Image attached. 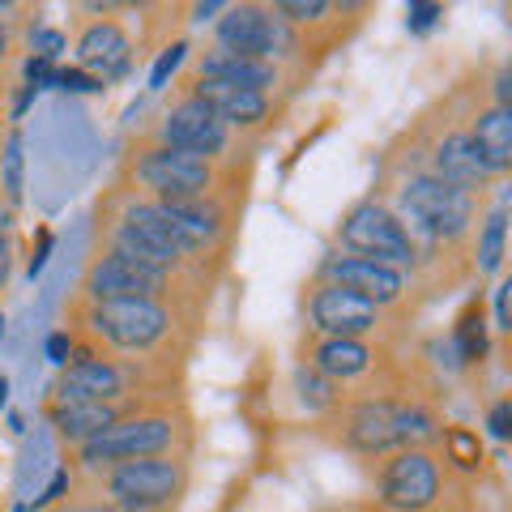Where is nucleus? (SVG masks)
Instances as JSON below:
<instances>
[{
    "instance_id": "72a5a7b5",
    "label": "nucleus",
    "mask_w": 512,
    "mask_h": 512,
    "mask_svg": "<svg viewBox=\"0 0 512 512\" xmlns=\"http://www.w3.org/2000/svg\"><path fill=\"white\" fill-rule=\"evenodd\" d=\"M0 146H5V137H0Z\"/></svg>"
},
{
    "instance_id": "39448f33",
    "label": "nucleus",
    "mask_w": 512,
    "mask_h": 512,
    "mask_svg": "<svg viewBox=\"0 0 512 512\" xmlns=\"http://www.w3.org/2000/svg\"><path fill=\"white\" fill-rule=\"evenodd\" d=\"M192 487V453H158V457H133L116 461L94 474H73L77 495L133 508V512H175Z\"/></svg>"
},
{
    "instance_id": "9b49d317",
    "label": "nucleus",
    "mask_w": 512,
    "mask_h": 512,
    "mask_svg": "<svg viewBox=\"0 0 512 512\" xmlns=\"http://www.w3.org/2000/svg\"><path fill=\"white\" fill-rule=\"evenodd\" d=\"M214 47L235 52V56L265 60V64H278L282 73L291 69V64H299L295 35L274 13V5H256V0L222 5V18L214 22Z\"/></svg>"
},
{
    "instance_id": "c756f323",
    "label": "nucleus",
    "mask_w": 512,
    "mask_h": 512,
    "mask_svg": "<svg viewBox=\"0 0 512 512\" xmlns=\"http://www.w3.org/2000/svg\"><path fill=\"white\" fill-rule=\"evenodd\" d=\"M13 222H18V210H13V205L0 197V231H13Z\"/></svg>"
},
{
    "instance_id": "6ab92c4d",
    "label": "nucleus",
    "mask_w": 512,
    "mask_h": 512,
    "mask_svg": "<svg viewBox=\"0 0 512 512\" xmlns=\"http://www.w3.org/2000/svg\"><path fill=\"white\" fill-rule=\"evenodd\" d=\"M448 346L457 355V367H474L487 359L491 350V329H487V308H483V295H474L466 308H461L453 333H448Z\"/></svg>"
},
{
    "instance_id": "dca6fc26",
    "label": "nucleus",
    "mask_w": 512,
    "mask_h": 512,
    "mask_svg": "<svg viewBox=\"0 0 512 512\" xmlns=\"http://www.w3.org/2000/svg\"><path fill=\"white\" fill-rule=\"evenodd\" d=\"M175 397H184V393H175ZM154 402H171V397H163V393H133V397H107V402H82V406H43V419L52 423L56 440L64 444V453H69V448L86 444V440L99 436V431H107L111 423H120L124 414L146 410Z\"/></svg>"
},
{
    "instance_id": "5701e85b",
    "label": "nucleus",
    "mask_w": 512,
    "mask_h": 512,
    "mask_svg": "<svg viewBox=\"0 0 512 512\" xmlns=\"http://www.w3.org/2000/svg\"><path fill=\"white\" fill-rule=\"evenodd\" d=\"M184 60H188V39H171L163 52H158L154 69H150V90H167L171 77L184 69Z\"/></svg>"
},
{
    "instance_id": "393cba45",
    "label": "nucleus",
    "mask_w": 512,
    "mask_h": 512,
    "mask_svg": "<svg viewBox=\"0 0 512 512\" xmlns=\"http://www.w3.org/2000/svg\"><path fill=\"white\" fill-rule=\"evenodd\" d=\"M487 431L495 440H508L512 436V397H495L491 402V410H487Z\"/></svg>"
},
{
    "instance_id": "aec40b11",
    "label": "nucleus",
    "mask_w": 512,
    "mask_h": 512,
    "mask_svg": "<svg viewBox=\"0 0 512 512\" xmlns=\"http://www.w3.org/2000/svg\"><path fill=\"white\" fill-rule=\"evenodd\" d=\"M436 453H440V461H444L448 474L474 478L478 470H483V440H478L470 427H444Z\"/></svg>"
},
{
    "instance_id": "f3484780",
    "label": "nucleus",
    "mask_w": 512,
    "mask_h": 512,
    "mask_svg": "<svg viewBox=\"0 0 512 512\" xmlns=\"http://www.w3.org/2000/svg\"><path fill=\"white\" fill-rule=\"evenodd\" d=\"M466 128H470L478 154H483L495 167V175L504 180V175L512 171V107H495V103L483 99L474 116L466 120Z\"/></svg>"
},
{
    "instance_id": "9d476101",
    "label": "nucleus",
    "mask_w": 512,
    "mask_h": 512,
    "mask_svg": "<svg viewBox=\"0 0 512 512\" xmlns=\"http://www.w3.org/2000/svg\"><path fill=\"white\" fill-rule=\"evenodd\" d=\"M141 137L158 141V146H171V150L214 158V163H235L239 154H252L248 137H235L231 128L222 124L201 99H192V94H175L171 107Z\"/></svg>"
},
{
    "instance_id": "a211bd4d",
    "label": "nucleus",
    "mask_w": 512,
    "mask_h": 512,
    "mask_svg": "<svg viewBox=\"0 0 512 512\" xmlns=\"http://www.w3.org/2000/svg\"><path fill=\"white\" fill-rule=\"evenodd\" d=\"M504 256H508V205H491L483 210L470 239V269L478 278H495L504 274Z\"/></svg>"
},
{
    "instance_id": "6e6552de",
    "label": "nucleus",
    "mask_w": 512,
    "mask_h": 512,
    "mask_svg": "<svg viewBox=\"0 0 512 512\" xmlns=\"http://www.w3.org/2000/svg\"><path fill=\"white\" fill-rule=\"evenodd\" d=\"M274 13L295 35L299 69L312 73L325 56L350 43V35L367 22L372 5H363V0H274Z\"/></svg>"
},
{
    "instance_id": "473e14b6",
    "label": "nucleus",
    "mask_w": 512,
    "mask_h": 512,
    "mask_svg": "<svg viewBox=\"0 0 512 512\" xmlns=\"http://www.w3.org/2000/svg\"><path fill=\"white\" fill-rule=\"evenodd\" d=\"M0 111H5V90H0Z\"/></svg>"
},
{
    "instance_id": "a878e982",
    "label": "nucleus",
    "mask_w": 512,
    "mask_h": 512,
    "mask_svg": "<svg viewBox=\"0 0 512 512\" xmlns=\"http://www.w3.org/2000/svg\"><path fill=\"white\" fill-rule=\"evenodd\" d=\"M13 265H18V239H13V231H0V299L13 282Z\"/></svg>"
},
{
    "instance_id": "bb28decb",
    "label": "nucleus",
    "mask_w": 512,
    "mask_h": 512,
    "mask_svg": "<svg viewBox=\"0 0 512 512\" xmlns=\"http://www.w3.org/2000/svg\"><path fill=\"white\" fill-rule=\"evenodd\" d=\"M508 291H512V282L508 278H500V286H495V333L500 338H508V329H512V312H508Z\"/></svg>"
},
{
    "instance_id": "20e7f679",
    "label": "nucleus",
    "mask_w": 512,
    "mask_h": 512,
    "mask_svg": "<svg viewBox=\"0 0 512 512\" xmlns=\"http://www.w3.org/2000/svg\"><path fill=\"white\" fill-rule=\"evenodd\" d=\"M197 448V419H192L188 397H171V402H154L146 410L124 414L94 440L77 444L64 453V466L73 474H94L116 461L133 457H158V453H192Z\"/></svg>"
},
{
    "instance_id": "0eeeda50",
    "label": "nucleus",
    "mask_w": 512,
    "mask_h": 512,
    "mask_svg": "<svg viewBox=\"0 0 512 512\" xmlns=\"http://www.w3.org/2000/svg\"><path fill=\"white\" fill-rule=\"evenodd\" d=\"M376 512H448V470L436 448H397L380 457Z\"/></svg>"
},
{
    "instance_id": "f8f14e48",
    "label": "nucleus",
    "mask_w": 512,
    "mask_h": 512,
    "mask_svg": "<svg viewBox=\"0 0 512 512\" xmlns=\"http://www.w3.org/2000/svg\"><path fill=\"white\" fill-rule=\"evenodd\" d=\"M124 5H77V13H90V18H77L73 22V56H77V69L86 77H94L99 86L107 82H120V77L133 73V60H137V47L133 35L124 30L120 13Z\"/></svg>"
},
{
    "instance_id": "2eb2a0df",
    "label": "nucleus",
    "mask_w": 512,
    "mask_h": 512,
    "mask_svg": "<svg viewBox=\"0 0 512 512\" xmlns=\"http://www.w3.org/2000/svg\"><path fill=\"white\" fill-rule=\"evenodd\" d=\"M175 94H192L201 99L214 116L231 128L235 137H261L278 124V99L256 90H231V86H210V82H175Z\"/></svg>"
},
{
    "instance_id": "4be33fe9",
    "label": "nucleus",
    "mask_w": 512,
    "mask_h": 512,
    "mask_svg": "<svg viewBox=\"0 0 512 512\" xmlns=\"http://www.w3.org/2000/svg\"><path fill=\"white\" fill-rule=\"evenodd\" d=\"M295 389H299V402L308 406V410L316 414V419H320L325 410H333V406L342 402V393L333 389V384H329L325 376H320V372H312L308 363H295Z\"/></svg>"
},
{
    "instance_id": "1a4fd4ad",
    "label": "nucleus",
    "mask_w": 512,
    "mask_h": 512,
    "mask_svg": "<svg viewBox=\"0 0 512 512\" xmlns=\"http://www.w3.org/2000/svg\"><path fill=\"white\" fill-rule=\"evenodd\" d=\"M333 239H338V248L346 256L384 261V265H397V269H406V274L419 278V248H414V239L406 235V227L397 222V214L380 197H363V201L350 205V210L338 218Z\"/></svg>"
},
{
    "instance_id": "423d86ee",
    "label": "nucleus",
    "mask_w": 512,
    "mask_h": 512,
    "mask_svg": "<svg viewBox=\"0 0 512 512\" xmlns=\"http://www.w3.org/2000/svg\"><path fill=\"white\" fill-rule=\"evenodd\" d=\"M303 320L316 338H355V342H384V346H406L410 320L397 312H384L363 295L346 291L333 282H308L303 286Z\"/></svg>"
},
{
    "instance_id": "412c9836",
    "label": "nucleus",
    "mask_w": 512,
    "mask_h": 512,
    "mask_svg": "<svg viewBox=\"0 0 512 512\" xmlns=\"http://www.w3.org/2000/svg\"><path fill=\"white\" fill-rule=\"evenodd\" d=\"M22 188H26V150H22V128H9L5 146H0V197L13 210L22 205Z\"/></svg>"
},
{
    "instance_id": "2f4dec72",
    "label": "nucleus",
    "mask_w": 512,
    "mask_h": 512,
    "mask_svg": "<svg viewBox=\"0 0 512 512\" xmlns=\"http://www.w3.org/2000/svg\"><path fill=\"white\" fill-rule=\"evenodd\" d=\"M0 342H5V312H0Z\"/></svg>"
},
{
    "instance_id": "4468645a",
    "label": "nucleus",
    "mask_w": 512,
    "mask_h": 512,
    "mask_svg": "<svg viewBox=\"0 0 512 512\" xmlns=\"http://www.w3.org/2000/svg\"><path fill=\"white\" fill-rule=\"evenodd\" d=\"M180 82H210V86H231V90H256V94H278V86L286 82V73L278 64L252 60V56H235L222 52V47H201L184 60Z\"/></svg>"
},
{
    "instance_id": "7ed1b4c3",
    "label": "nucleus",
    "mask_w": 512,
    "mask_h": 512,
    "mask_svg": "<svg viewBox=\"0 0 512 512\" xmlns=\"http://www.w3.org/2000/svg\"><path fill=\"white\" fill-rule=\"evenodd\" d=\"M231 184H252V167L239 171V158L235 163H214V158H201L188 150L158 146L150 137H137L124 150L120 171H116V188L133 192V197H146V201H163V205L201 201Z\"/></svg>"
},
{
    "instance_id": "f03ea898",
    "label": "nucleus",
    "mask_w": 512,
    "mask_h": 512,
    "mask_svg": "<svg viewBox=\"0 0 512 512\" xmlns=\"http://www.w3.org/2000/svg\"><path fill=\"white\" fill-rule=\"evenodd\" d=\"M316 431L350 457L380 461L397 448H436L444 419L431 397H342L316 419Z\"/></svg>"
},
{
    "instance_id": "c85d7f7f",
    "label": "nucleus",
    "mask_w": 512,
    "mask_h": 512,
    "mask_svg": "<svg viewBox=\"0 0 512 512\" xmlns=\"http://www.w3.org/2000/svg\"><path fill=\"white\" fill-rule=\"evenodd\" d=\"M69 355H73V338L64 329H56L52 338H47V359H52L56 367H64V363H69Z\"/></svg>"
},
{
    "instance_id": "f257e3e1",
    "label": "nucleus",
    "mask_w": 512,
    "mask_h": 512,
    "mask_svg": "<svg viewBox=\"0 0 512 512\" xmlns=\"http://www.w3.org/2000/svg\"><path fill=\"white\" fill-rule=\"evenodd\" d=\"M201 312L175 308L163 299H86L73 295L64 312V333L77 350H94L120 363L184 367Z\"/></svg>"
},
{
    "instance_id": "cd10ccee",
    "label": "nucleus",
    "mask_w": 512,
    "mask_h": 512,
    "mask_svg": "<svg viewBox=\"0 0 512 512\" xmlns=\"http://www.w3.org/2000/svg\"><path fill=\"white\" fill-rule=\"evenodd\" d=\"M13 52H18V30L0 22V90H5V77H9V64H13Z\"/></svg>"
},
{
    "instance_id": "b1692460",
    "label": "nucleus",
    "mask_w": 512,
    "mask_h": 512,
    "mask_svg": "<svg viewBox=\"0 0 512 512\" xmlns=\"http://www.w3.org/2000/svg\"><path fill=\"white\" fill-rule=\"evenodd\" d=\"M440 18H444V5H423V0L406 5V30L410 35H427V30H436Z\"/></svg>"
},
{
    "instance_id": "7c9ffc66",
    "label": "nucleus",
    "mask_w": 512,
    "mask_h": 512,
    "mask_svg": "<svg viewBox=\"0 0 512 512\" xmlns=\"http://www.w3.org/2000/svg\"><path fill=\"white\" fill-rule=\"evenodd\" d=\"M5 402H9V380L0 376V406H5Z\"/></svg>"
},
{
    "instance_id": "ddd939ff",
    "label": "nucleus",
    "mask_w": 512,
    "mask_h": 512,
    "mask_svg": "<svg viewBox=\"0 0 512 512\" xmlns=\"http://www.w3.org/2000/svg\"><path fill=\"white\" fill-rule=\"evenodd\" d=\"M316 282H333V286H346V291L363 295L367 303H376L384 312H397V316H414V295H419V278L406 274L397 265H384V261H367V256H346V252H329L325 261L316 265Z\"/></svg>"
}]
</instances>
